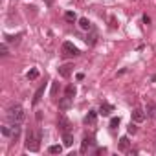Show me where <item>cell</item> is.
Returning a JSON list of instances; mask_svg holds the SVG:
<instances>
[{
    "mask_svg": "<svg viewBox=\"0 0 156 156\" xmlns=\"http://www.w3.org/2000/svg\"><path fill=\"white\" fill-rule=\"evenodd\" d=\"M0 132H2V136H6V138H11V136H13V127L2 125V127H0Z\"/></svg>",
    "mask_w": 156,
    "mask_h": 156,
    "instance_id": "cell-16",
    "label": "cell"
},
{
    "mask_svg": "<svg viewBox=\"0 0 156 156\" xmlns=\"http://www.w3.org/2000/svg\"><path fill=\"white\" fill-rule=\"evenodd\" d=\"M44 88H46V85H41V87H39V90L35 92V96H33V101H31L33 105H39V101L42 99V94H44Z\"/></svg>",
    "mask_w": 156,
    "mask_h": 156,
    "instance_id": "cell-7",
    "label": "cell"
},
{
    "mask_svg": "<svg viewBox=\"0 0 156 156\" xmlns=\"http://www.w3.org/2000/svg\"><path fill=\"white\" fill-rule=\"evenodd\" d=\"M118 125H119V118H112V119H110V129L114 130Z\"/></svg>",
    "mask_w": 156,
    "mask_h": 156,
    "instance_id": "cell-24",
    "label": "cell"
},
{
    "mask_svg": "<svg viewBox=\"0 0 156 156\" xmlns=\"http://www.w3.org/2000/svg\"><path fill=\"white\" fill-rule=\"evenodd\" d=\"M96 41H98V35H96V31H92V33H88V37H87V44H90V46H94V44H96Z\"/></svg>",
    "mask_w": 156,
    "mask_h": 156,
    "instance_id": "cell-19",
    "label": "cell"
},
{
    "mask_svg": "<svg viewBox=\"0 0 156 156\" xmlns=\"http://www.w3.org/2000/svg\"><path fill=\"white\" fill-rule=\"evenodd\" d=\"M136 130H138V129H136V125H134V123H130V125H129V132H130V134H134Z\"/></svg>",
    "mask_w": 156,
    "mask_h": 156,
    "instance_id": "cell-25",
    "label": "cell"
},
{
    "mask_svg": "<svg viewBox=\"0 0 156 156\" xmlns=\"http://www.w3.org/2000/svg\"><path fill=\"white\" fill-rule=\"evenodd\" d=\"M145 116H147V114H145L141 108H134V110H132V121H134V123L145 121Z\"/></svg>",
    "mask_w": 156,
    "mask_h": 156,
    "instance_id": "cell-6",
    "label": "cell"
},
{
    "mask_svg": "<svg viewBox=\"0 0 156 156\" xmlns=\"http://www.w3.org/2000/svg\"><path fill=\"white\" fill-rule=\"evenodd\" d=\"M41 134H35L33 130H28V134H26V149L28 151H31V152H37L39 149H41Z\"/></svg>",
    "mask_w": 156,
    "mask_h": 156,
    "instance_id": "cell-2",
    "label": "cell"
},
{
    "mask_svg": "<svg viewBox=\"0 0 156 156\" xmlns=\"http://www.w3.org/2000/svg\"><path fill=\"white\" fill-rule=\"evenodd\" d=\"M114 110V107L112 105H108V103H103L101 105V108H99V114L101 116H110V112Z\"/></svg>",
    "mask_w": 156,
    "mask_h": 156,
    "instance_id": "cell-11",
    "label": "cell"
},
{
    "mask_svg": "<svg viewBox=\"0 0 156 156\" xmlns=\"http://www.w3.org/2000/svg\"><path fill=\"white\" fill-rule=\"evenodd\" d=\"M72 72H73V64H70V62L59 66V75H61V77H70Z\"/></svg>",
    "mask_w": 156,
    "mask_h": 156,
    "instance_id": "cell-5",
    "label": "cell"
},
{
    "mask_svg": "<svg viewBox=\"0 0 156 156\" xmlns=\"http://www.w3.org/2000/svg\"><path fill=\"white\" fill-rule=\"evenodd\" d=\"M118 147H119V151H121V152H127V151H129V147H130V141H129V138H127V136L119 138V145H118Z\"/></svg>",
    "mask_w": 156,
    "mask_h": 156,
    "instance_id": "cell-8",
    "label": "cell"
},
{
    "mask_svg": "<svg viewBox=\"0 0 156 156\" xmlns=\"http://www.w3.org/2000/svg\"><path fill=\"white\" fill-rule=\"evenodd\" d=\"M8 121L9 123H22L24 121V118H26V114H24V108L20 107V105H11L9 108H8Z\"/></svg>",
    "mask_w": 156,
    "mask_h": 156,
    "instance_id": "cell-1",
    "label": "cell"
},
{
    "mask_svg": "<svg viewBox=\"0 0 156 156\" xmlns=\"http://www.w3.org/2000/svg\"><path fill=\"white\" fill-rule=\"evenodd\" d=\"M79 28H81V30H85V31H90V30H92V24H90V20H88V19H85V17H83V19H79Z\"/></svg>",
    "mask_w": 156,
    "mask_h": 156,
    "instance_id": "cell-14",
    "label": "cell"
},
{
    "mask_svg": "<svg viewBox=\"0 0 156 156\" xmlns=\"http://www.w3.org/2000/svg\"><path fill=\"white\" fill-rule=\"evenodd\" d=\"M64 20H68V22H75V20H77V15H75L73 11H66V13H64Z\"/></svg>",
    "mask_w": 156,
    "mask_h": 156,
    "instance_id": "cell-18",
    "label": "cell"
},
{
    "mask_svg": "<svg viewBox=\"0 0 156 156\" xmlns=\"http://www.w3.org/2000/svg\"><path fill=\"white\" fill-rule=\"evenodd\" d=\"M4 39H6V42H8V44H15V46H17V44L20 42V39H22V33H17L15 37H11V35H6Z\"/></svg>",
    "mask_w": 156,
    "mask_h": 156,
    "instance_id": "cell-9",
    "label": "cell"
},
{
    "mask_svg": "<svg viewBox=\"0 0 156 156\" xmlns=\"http://www.w3.org/2000/svg\"><path fill=\"white\" fill-rule=\"evenodd\" d=\"M118 24H116V19L114 17H110V28H116Z\"/></svg>",
    "mask_w": 156,
    "mask_h": 156,
    "instance_id": "cell-26",
    "label": "cell"
},
{
    "mask_svg": "<svg viewBox=\"0 0 156 156\" xmlns=\"http://www.w3.org/2000/svg\"><path fill=\"white\" fill-rule=\"evenodd\" d=\"M75 92H77V90H75V87H73V85H68V87H66V96L73 98V96H75Z\"/></svg>",
    "mask_w": 156,
    "mask_h": 156,
    "instance_id": "cell-22",
    "label": "cell"
},
{
    "mask_svg": "<svg viewBox=\"0 0 156 156\" xmlns=\"http://www.w3.org/2000/svg\"><path fill=\"white\" fill-rule=\"evenodd\" d=\"M72 105H73V98H70V96H64V98L59 99V108L61 110H68V108H72Z\"/></svg>",
    "mask_w": 156,
    "mask_h": 156,
    "instance_id": "cell-4",
    "label": "cell"
},
{
    "mask_svg": "<svg viewBox=\"0 0 156 156\" xmlns=\"http://www.w3.org/2000/svg\"><path fill=\"white\" fill-rule=\"evenodd\" d=\"M59 127H61V130H62V132H70V121H68L64 116H61V118H59Z\"/></svg>",
    "mask_w": 156,
    "mask_h": 156,
    "instance_id": "cell-10",
    "label": "cell"
},
{
    "mask_svg": "<svg viewBox=\"0 0 156 156\" xmlns=\"http://www.w3.org/2000/svg\"><path fill=\"white\" fill-rule=\"evenodd\" d=\"M48 152H50V154H61V152H62V147H61V145H50V147H48Z\"/></svg>",
    "mask_w": 156,
    "mask_h": 156,
    "instance_id": "cell-17",
    "label": "cell"
},
{
    "mask_svg": "<svg viewBox=\"0 0 156 156\" xmlns=\"http://www.w3.org/2000/svg\"><path fill=\"white\" fill-rule=\"evenodd\" d=\"M0 55H2V57H8L9 55V50H8V42L6 41L2 42V46H0Z\"/></svg>",
    "mask_w": 156,
    "mask_h": 156,
    "instance_id": "cell-20",
    "label": "cell"
},
{
    "mask_svg": "<svg viewBox=\"0 0 156 156\" xmlns=\"http://www.w3.org/2000/svg\"><path fill=\"white\" fill-rule=\"evenodd\" d=\"M90 145H94V138H88V136H87V138L83 140V143H81V152L85 154V152L88 151V147H90Z\"/></svg>",
    "mask_w": 156,
    "mask_h": 156,
    "instance_id": "cell-13",
    "label": "cell"
},
{
    "mask_svg": "<svg viewBox=\"0 0 156 156\" xmlns=\"http://www.w3.org/2000/svg\"><path fill=\"white\" fill-rule=\"evenodd\" d=\"M57 92H59V83H57V81H55V83H53V85H51V96H53V98H55V96H57Z\"/></svg>",
    "mask_w": 156,
    "mask_h": 156,
    "instance_id": "cell-23",
    "label": "cell"
},
{
    "mask_svg": "<svg viewBox=\"0 0 156 156\" xmlns=\"http://www.w3.org/2000/svg\"><path fill=\"white\" fill-rule=\"evenodd\" d=\"M96 118H98V112H96V110H88V114H87V118H85V123L94 125V123H96Z\"/></svg>",
    "mask_w": 156,
    "mask_h": 156,
    "instance_id": "cell-15",
    "label": "cell"
},
{
    "mask_svg": "<svg viewBox=\"0 0 156 156\" xmlns=\"http://www.w3.org/2000/svg\"><path fill=\"white\" fill-rule=\"evenodd\" d=\"M62 143H64V147H72L73 145V136L70 132H62Z\"/></svg>",
    "mask_w": 156,
    "mask_h": 156,
    "instance_id": "cell-12",
    "label": "cell"
},
{
    "mask_svg": "<svg viewBox=\"0 0 156 156\" xmlns=\"http://www.w3.org/2000/svg\"><path fill=\"white\" fill-rule=\"evenodd\" d=\"M37 77H39V70H37V68H33V70H30V72H28V79H31V81H33V79H37Z\"/></svg>",
    "mask_w": 156,
    "mask_h": 156,
    "instance_id": "cell-21",
    "label": "cell"
},
{
    "mask_svg": "<svg viewBox=\"0 0 156 156\" xmlns=\"http://www.w3.org/2000/svg\"><path fill=\"white\" fill-rule=\"evenodd\" d=\"M81 51H79V48L77 46H73L72 42H62V46H61V55L62 57H77Z\"/></svg>",
    "mask_w": 156,
    "mask_h": 156,
    "instance_id": "cell-3",
    "label": "cell"
}]
</instances>
